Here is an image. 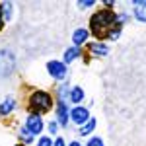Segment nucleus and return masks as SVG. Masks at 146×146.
Wrapping results in <instances>:
<instances>
[{"instance_id": "f257e3e1", "label": "nucleus", "mask_w": 146, "mask_h": 146, "mask_svg": "<svg viewBox=\"0 0 146 146\" xmlns=\"http://www.w3.org/2000/svg\"><path fill=\"white\" fill-rule=\"evenodd\" d=\"M117 25V12L111 8H101L94 12L90 18V33H94L100 39H105L107 31Z\"/></svg>"}, {"instance_id": "f03ea898", "label": "nucleus", "mask_w": 146, "mask_h": 146, "mask_svg": "<svg viewBox=\"0 0 146 146\" xmlns=\"http://www.w3.org/2000/svg\"><path fill=\"white\" fill-rule=\"evenodd\" d=\"M55 98L45 90H33L27 98V105H29V111L35 115H45L55 107Z\"/></svg>"}, {"instance_id": "7ed1b4c3", "label": "nucleus", "mask_w": 146, "mask_h": 146, "mask_svg": "<svg viewBox=\"0 0 146 146\" xmlns=\"http://www.w3.org/2000/svg\"><path fill=\"white\" fill-rule=\"evenodd\" d=\"M47 72H49V76L53 80H56V82H64L66 76H68L66 64H64L62 60H56V58H53V60L47 62Z\"/></svg>"}, {"instance_id": "20e7f679", "label": "nucleus", "mask_w": 146, "mask_h": 146, "mask_svg": "<svg viewBox=\"0 0 146 146\" xmlns=\"http://www.w3.org/2000/svg\"><path fill=\"white\" fill-rule=\"evenodd\" d=\"M16 68V56L12 55V51L0 49V78L10 76Z\"/></svg>"}, {"instance_id": "39448f33", "label": "nucleus", "mask_w": 146, "mask_h": 146, "mask_svg": "<svg viewBox=\"0 0 146 146\" xmlns=\"http://www.w3.org/2000/svg\"><path fill=\"white\" fill-rule=\"evenodd\" d=\"M25 127H27V131H29L33 136L39 138L41 133L45 131V121H43V117H41V115L29 113V115H27V119H25Z\"/></svg>"}, {"instance_id": "423d86ee", "label": "nucleus", "mask_w": 146, "mask_h": 146, "mask_svg": "<svg viewBox=\"0 0 146 146\" xmlns=\"http://www.w3.org/2000/svg\"><path fill=\"white\" fill-rule=\"evenodd\" d=\"M55 119L58 121V125H60L62 129L68 127V121H70V107H68V101L56 100V103H55Z\"/></svg>"}, {"instance_id": "0eeeda50", "label": "nucleus", "mask_w": 146, "mask_h": 146, "mask_svg": "<svg viewBox=\"0 0 146 146\" xmlns=\"http://www.w3.org/2000/svg\"><path fill=\"white\" fill-rule=\"evenodd\" d=\"M90 119H92L90 109H88V107H84V105H74V107L70 109V123L82 127V125L88 123Z\"/></svg>"}, {"instance_id": "6e6552de", "label": "nucleus", "mask_w": 146, "mask_h": 146, "mask_svg": "<svg viewBox=\"0 0 146 146\" xmlns=\"http://www.w3.org/2000/svg\"><path fill=\"white\" fill-rule=\"evenodd\" d=\"M88 39H90V29L88 27H78V29H74L72 31V45L82 49L84 43H88Z\"/></svg>"}, {"instance_id": "1a4fd4ad", "label": "nucleus", "mask_w": 146, "mask_h": 146, "mask_svg": "<svg viewBox=\"0 0 146 146\" xmlns=\"http://www.w3.org/2000/svg\"><path fill=\"white\" fill-rule=\"evenodd\" d=\"M88 49H90V53L96 56V58H103V56L109 55V47H107V43H103V41L88 43Z\"/></svg>"}, {"instance_id": "9d476101", "label": "nucleus", "mask_w": 146, "mask_h": 146, "mask_svg": "<svg viewBox=\"0 0 146 146\" xmlns=\"http://www.w3.org/2000/svg\"><path fill=\"white\" fill-rule=\"evenodd\" d=\"M131 6H133V16H135V20L146 23V0H133Z\"/></svg>"}, {"instance_id": "9b49d317", "label": "nucleus", "mask_w": 146, "mask_h": 146, "mask_svg": "<svg viewBox=\"0 0 146 146\" xmlns=\"http://www.w3.org/2000/svg\"><path fill=\"white\" fill-rule=\"evenodd\" d=\"M86 98V94H84V88H80V86H72L70 88V94H68V101L72 103V105H80L82 101Z\"/></svg>"}, {"instance_id": "f8f14e48", "label": "nucleus", "mask_w": 146, "mask_h": 146, "mask_svg": "<svg viewBox=\"0 0 146 146\" xmlns=\"http://www.w3.org/2000/svg\"><path fill=\"white\" fill-rule=\"evenodd\" d=\"M82 56V49H78V47H68L66 51H64V56H62V62L64 64H70V62H74L76 58H80Z\"/></svg>"}, {"instance_id": "ddd939ff", "label": "nucleus", "mask_w": 146, "mask_h": 146, "mask_svg": "<svg viewBox=\"0 0 146 146\" xmlns=\"http://www.w3.org/2000/svg\"><path fill=\"white\" fill-rule=\"evenodd\" d=\"M14 109H16V100L12 96H8L6 100L0 103V117H8Z\"/></svg>"}, {"instance_id": "4468645a", "label": "nucleus", "mask_w": 146, "mask_h": 146, "mask_svg": "<svg viewBox=\"0 0 146 146\" xmlns=\"http://www.w3.org/2000/svg\"><path fill=\"white\" fill-rule=\"evenodd\" d=\"M70 84H68L66 80L56 88V92H55V100H60V101H68V94H70Z\"/></svg>"}, {"instance_id": "2eb2a0df", "label": "nucleus", "mask_w": 146, "mask_h": 146, "mask_svg": "<svg viewBox=\"0 0 146 146\" xmlns=\"http://www.w3.org/2000/svg\"><path fill=\"white\" fill-rule=\"evenodd\" d=\"M96 127H98V119H94V117H92L86 125H82V127H80V136H90L92 133L96 131Z\"/></svg>"}, {"instance_id": "dca6fc26", "label": "nucleus", "mask_w": 146, "mask_h": 146, "mask_svg": "<svg viewBox=\"0 0 146 146\" xmlns=\"http://www.w3.org/2000/svg\"><path fill=\"white\" fill-rule=\"evenodd\" d=\"M18 135H20V142H22V144H25V146H27V144H33L35 136L27 131V127H25V125L20 127V133H18Z\"/></svg>"}, {"instance_id": "f3484780", "label": "nucleus", "mask_w": 146, "mask_h": 146, "mask_svg": "<svg viewBox=\"0 0 146 146\" xmlns=\"http://www.w3.org/2000/svg\"><path fill=\"white\" fill-rule=\"evenodd\" d=\"M0 8H2L4 22H10L12 16H14V4H12V2H0Z\"/></svg>"}, {"instance_id": "a211bd4d", "label": "nucleus", "mask_w": 146, "mask_h": 146, "mask_svg": "<svg viewBox=\"0 0 146 146\" xmlns=\"http://www.w3.org/2000/svg\"><path fill=\"white\" fill-rule=\"evenodd\" d=\"M121 33H123V27H121V25H115V27H111V29L107 31L105 41H117V39L121 37Z\"/></svg>"}, {"instance_id": "6ab92c4d", "label": "nucleus", "mask_w": 146, "mask_h": 146, "mask_svg": "<svg viewBox=\"0 0 146 146\" xmlns=\"http://www.w3.org/2000/svg\"><path fill=\"white\" fill-rule=\"evenodd\" d=\"M131 22V14L129 12H117V25H121L123 27L125 23Z\"/></svg>"}, {"instance_id": "aec40b11", "label": "nucleus", "mask_w": 146, "mask_h": 146, "mask_svg": "<svg viewBox=\"0 0 146 146\" xmlns=\"http://www.w3.org/2000/svg\"><path fill=\"white\" fill-rule=\"evenodd\" d=\"M58 129H60V125H58V121H49V125H47V131H49V136H56V133H58Z\"/></svg>"}, {"instance_id": "412c9836", "label": "nucleus", "mask_w": 146, "mask_h": 146, "mask_svg": "<svg viewBox=\"0 0 146 146\" xmlns=\"http://www.w3.org/2000/svg\"><path fill=\"white\" fill-rule=\"evenodd\" d=\"M53 136H39L37 138V146H53Z\"/></svg>"}, {"instance_id": "4be33fe9", "label": "nucleus", "mask_w": 146, "mask_h": 146, "mask_svg": "<svg viewBox=\"0 0 146 146\" xmlns=\"http://www.w3.org/2000/svg\"><path fill=\"white\" fill-rule=\"evenodd\" d=\"M86 146H105V142L101 140L100 136H90L88 142H86Z\"/></svg>"}, {"instance_id": "5701e85b", "label": "nucleus", "mask_w": 146, "mask_h": 146, "mask_svg": "<svg viewBox=\"0 0 146 146\" xmlns=\"http://www.w3.org/2000/svg\"><path fill=\"white\" fill-rule=\"evenodd\" d=\"M96 4H98L96 0H80V2H78V8H80V10H84V8H94Z\"/></svg>"}, {"instance_id": "b1692460", "label": "nucleus", "mask_w": 146, "mask_h": 146, "mask_svg": "<svg viewBox=\"0 0 146 146\" xmlns=\"http://www.w3.org/2000/svg\"><path fill=\"white\" fill-rule=\"evenodd\" d=\"M53 146H68V144H66V140H64L62 136H56L55 142H53Z\"/></svg>"}, {"instance_id": "393cba45", "label": "nucleus", "mask_w": 146, "mask_h": 146, "mask_svg": "<svg viewBox=\"0 0 146 146\" xmlns=\"http://www.w3.org/2000/svg\"><path fill=\"white\" fill-rule=\"evenodd\" d=\"M113 4H115V2H113V0H105V2H103V6H105V8H111Z\"/></svg>"}, {"instance_id": "a878e982", "label": "nucleus", "mask_w": 146, "mask_h": 146, "mask_svg": "<svg viewBox=\"0 0 146 146\" xmlns=\"http://www.w3.org/2000/svg\"><path fill=\"white\" fill-rule=\"evenodd\" d=\"M4 27V16H2V8H0V29Z\"/></svg>"}, {"instance_id": "bb28decb", "label": "nucleus", "mask_w": 146, "mask_h": 146, "mask_svg": "<svg viewBox=\"0 0 146 146\" xmlns=\"http://www.w3.org/2000/svg\"><path fill=\"white\" fill-rule=\"evenodd\" d=\"M68 146H82V142H78V140H72V142H68Z\"/></svg>"}, {"instance_id": "cd10ccee", "label": "nucleus", "mask_w": 146, "mask_h": 146, "mask_svg": "<svg viewBox=\"0 0 146 146\" xmlns=\"http://www.w3.org/2000/svg\"><path fill=\"white\" fill-rule=\"evenodd\" d=\"M16 146H25V144H22V142H20V144H16Z\"/></svg>"}]
</instances>
